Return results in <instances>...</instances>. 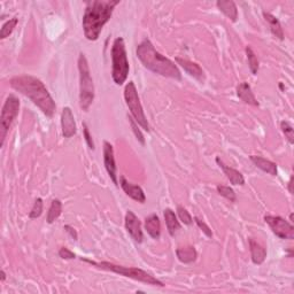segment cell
Segmentation results:
<instances>
[{
    "label": "cell",
    "mask_w": 294,
    "mask_h": 294,
    "mask_svg": "<svg viewBox=\"0 0 294 294\" xmlns=\"http://www.w3.org/2000/svg\"><path fill=\"white\" fill-rule=\"evenodd\" d=\"M10 84L13 89L31 100L47 117L54 115L56 105L45 84L39 78L30 75L15 76L11 78Z\"/></svg>",
    "instance_id": "cell-1"
},
{
    "label": "cell",
    "mask_w": 294,
    "mask_h": 294,
    "mask_svg": "<svg viewBox=\"0 0 294 294\" xmlns=\"http://www.w3.org/2000/svg\"><path fill=\"white\" fill-rule=\"evenodd\" d=\"M118 4V0H92L86 3L83 15V30L87 41L94 42L99 38L104 25L111 20L114 8Z\"/></svg>",
    "instance_id": "cell-2"
},
{
    "label": "cell",
    "mask_w": 294,
    "mask_h": 294,
    "mask_svg": "<svg viewBox=\"0 0 294 294\" xmlns=\"http://www.w3.org/2000/svg\"><path fill=\"white\" fill-rule=\"evenodd\" d=\"M137 56L140 62L144 64V67L154 74L173 78V80H182L181 70L178 69L177 66L168 58H166L165 55L159 53L150 39H144L137 46Z\"/></svg>",
    "instance_id": "cell-3"
},
{
    "label": "cell",
    "mask_w": 294,
    "mask_h": 294,
    "mask_svg": "<svg viewBox=\"0 0 294 294\" xmlns=\"http://www.w3.org/2000/svg\"><path fill=\"white\" fill-rule=\"evenodd\" d=\"M81 260L86 262V263H89V265L93 266L95 268H99V269L112 271V273L124 276V277H128L131 279H135V280H137V282H142V283H145L147 285H153V286H160V287L165 286L164 282H161V280L155 278L153 275L146 273L145 270L139 269V268L117 266V265H114V263L107 262V261L95 262V261H92V260H89V258H84V257H82Z\"/></svg>",
    "instance_id": "cell-4"
},
{
    "label": "cell",
    "mask_w": 294,
    "mask_h": 294,
    "mask_svg": "<svg viewBox=\"0 0 294 294\" xmlns=\"http://www.w3.org/2000/svg\"><path fill=\"white\" fill-rule=\"evenodd\" d=\"M112 77L115 84L122 85L126 81L129 75V61L126 56L124 39L117 37L112 46Z\"/></svg>",
    "instance_id": "cell-5"
},
{
    "label": "cell",
    "mask_w": 294,
    "mask_h": 294,
    "mask_svg": "<svg viewBox=\"0 0 294 294\" xmlns=\"http://www.w3.org/2000/svg\"><path fill=\"white\" fill-rule=\"evenodd\" d=\"M77 63L80 72V106L82 111L87 112L94 100V84L84 53H80Z\"/></svg>",
    "instance_id": "cell-6"
},
{
    "label": "cell",
    "mask_w": 294,
    "mask_h": 294,
    "mask_svg": "<svg viewBox=\"0 0 294 294\" xmlns=\"http://www.w3.org/2000/svg\"><path fill=\"white\" fill-rule=\"evenodd\" d=\"M124 99H125L126 106L129 107L131 115H133V117L135 118V121L137 122L139 126H142L145 131L150 133V124H148L147 118L146 116H145L137 87H136L135 83L133 81H130L128 84L125 85Z\"/></svg>",
    "instance_id": "cell-7"
},
{
    "label": "cell",
    "mask_w": 294,
    "mask_h": 294,
    "mask_svg": "<svg viewBox=\"0 0 294 294\" xmlns=\"http://www.w3.org/2000/svg\"><path fill=\"white\" fill-rule=\"evenodd\" d=\"M20 111V100L16 98L14 94H10L7 96L5 104L3 106L2 117H0V138H2V146L5 143L6 136L11 125L14 122L15 118L19 115Z\"/></svg>",
    "instance_id": "cell-8"
},
{
    "label": "cell",
    "mask_w": 294,
    "mask_h": 294,
    "mask_svg": "<svg viewBox=\"0 0 294 294\" xmlns=\"http://www.w3.org/2000/svg\"><path fill=\"white\" fill-rule=\"evenodd\" d=\"M265 222L270 226L271 231L280 239H294V226L286 219L274 215L265 216Z\"/></svg>",
    "instance_id": "cell-9"
},
{
    "label": "cell",
    "mask_w": 294,
    "mask_h": 294,
    "mask_svg": "<svg viewBox=\"0 0 294 294\" xmlns=\"http://www.w3.org/2000/svg\"><path fill=\"white\" fill-rule=\"evenodd\" d=\"M104 164L105 168H106L109 177L118 186L117 175H116V164H115V156H114V148L113 145L108 142H104Z\"/></svg>",
    "instance_id": "cell-10"
},
{
    "label": "cell",
    "mask_w": 294,
    "mask_h": 294,
    "mask_svg": "<svg viewBox=\"0 0 294 294\" xmlns=\"http://www.w3.org/2000/svg\"><path fill=\"white\" fill-rule=\"evenodd\" d=\"M125 229L129 232L135 241L142 243L143 241V231H142V223L139 218L136 216L133 210H128L125 214Z\"/></svg>",
    "instance_id": "cell-11"
},
{
    "label": "cell",
    "mask_w": 294,
    "mask_h": 294,
    "mask_svg": "<svg viewBox=\"0 0 294 294\" xmlns=\"http://www.w3.org/2000/svg\"><path fill=\"white\" fill-rule=\"evenodd\" d=\"M61 126L64 138H72L77 133L75 117L69 107H64L61 113Z\"/></svg>",
    "instance_id": "cell-12"
},
{
    "label": "cell",
    "mask_w": 294,
    "mask_h": 294,
    "mask_svg": "<svg viewBox=\"0 0 294 294\" xmlns=\"http://www.w3.org/2000/svg\"><path fill=\"white\" fill-rule=\"evenodd\" d=\"M120 185L122 187V190L124 191V193L128 197H130L131 199H134L135 201L140 204H145L146 201V195L143 191V188L138 185H134V184L129 183L124 176H121L120 178Z\"/></svg>",
    "instance_id": "cell-13"
},
{
    "label": "cell",
    "mask_w": 294,
    "mask_h": 294,
    "mask_svg": "<svg viewBox=\"0 0 294 294\" xmlns=\"http://www.w3.org/2000/svg\"><path fill=\"white\" fill-rule=\"evenodd\" d=\"M175 60H176L177 64L181 66V67L185 70L188 75L194 77L195 80H198L201 83L205 82V73L203 68H201L198 63L192 62V61L183 59V58H176Z\"/></svg>",
    "instance_id": "cell-14"
},
{
    "label": "cell",
    "mask_w": 294,
    "mask_h": 294,
    "mask_svg": "<svg viewBox=\"0 0 294 294\" xmlns=\"http://www.w3.org/2000/svg\"><path fill=\"white\" fill-rule=\"evenodd\" d=\"M216 164L219 166V168L223 170V173H224L226 178L229 179L232 185H244L245 178L243 174L239 173L237 169L231 168V167L223 164V161L219 159V157H216Z\"/></svg>",
    "instance_id": "cell-15"
},
{
    "label": "cell",
    "mask_w": 294,
    "mask_h": 294,
    "mask_svg": "<svg viewBox=\"0 0 294 294\" xmlns=\"http://www.w3.org/2000/svg\"><path fill=\"white\" fill-rule=\"evenodd\" d=\"M248 244L253 263L254 265H262L267 257V249L253 238L248 239Z\"/></svg>",
    "instance_id": "cell-16"
},
{
    "label": "cell",
    "mask_w": 294,
    "mask_h": 294,
    "mask_svg": "<svg viewBox=\"0 0 294 294\" xmlns=\"http://www.w3.org/2000/svg\"><path fill=\"white\" fill-rule=\"evenodd\" d=\"M145 230L153 239H159L161 236V223L156 214H152L145 218Z\"/></svg>",
    "instance_id": "cell-17"
},
{
    "label": "cell",
    "mask_w": 294,
    "mask_h": 294,
    "mask_svg": "<svg viewBox=\"0 0 294 294\" xmlns=\"http://www.w3.org/2000/svg\"><path fill=\"white\" fill-rule=\"evenodd\" d=\"M237 94H238L239 99L243 100L245 104L252 105V106H258V102L253 93L251 85H249L247 82L240 83L238 87H237Z\"/></svg>",
    "instance_id": "cell-18"
},
{
    "label": "cell",
    "mask_w": 294,
    "mask_h": 294,
    "mask_svg": "<svg viewBox=\"0 0 294 294\" xmlns=\"http://www.w3.org/2000/svg\"><path fill=\"white\" fill-rule=\"evenodd\" d=\"M251 161L255 165L258 169H261L265 173L271 175V176H277V165L275 162L267 160L265 157L262 156H257V155H251Z\"/></svg>",
    "instance_id": "cell-19"
},
{
    "label": "cell",
    "mask_w": 294,
    "mask_h": 294,
    "mask_svg": "<svg viewBox=\"0 0 294 294\" xmlns=\"http://www.w3.org/2000/svg\"><path fill=\"white\" fill-rule=\"evenodd\" d=\"M164 216H165L166 225H167V229H168L169 235L171 237H174L179 230H181V223H179L174 210L170 208H166L164 210Z\"/></svg>",
    "instance_id": "cell-20"
},
{
    "label": "cell",
    "mask_w": 294,
    "mask_h": 294,
    "mask_svg": "<svg viewBox=\"0 0 294 294\" xmlns=\"http://www.w3.org/2000/svg\"><path fill=\"white\" fill-rule=\"evenodd\" d=\"M216 6L232 22H236L238 19V10H237L235 2H232V0H218Z\"/></svg>",
    "instance_id": "cell-21"
},
{
    "label": "cell",
    "mask_w": 294,
    "mask_h": 294,
    "mask_svg": "<svg viewBox=\"0 0 294 294\" xmlns=\"http://www.w3.org/2000/svg\"><path fill=\"white\" fill-rule=\"evenodd\" d=\"M176 255L178 257V260L182 263H192L197 260V256H198V253H197L195 248L192 246L187 247H179L176 249Z\"/></svg>",
    "instance_id": "cell-22"
},
{
    "label": "cell",
    "mask_w": 294,
    "mask_h": 294,
    "mask_svg": "<svg viewBox=\"0 0 294 294\" xmlns=\"http://www.w3.org/2000/svg\"><path fill=\"white\" fill-rule=\"evenodd\" d=\"M263 16H265L266 21L269 23V27L271 32L275 37H277L280 41H283L284 39V31H283V28L282 25H280V22L278 21V19L276 16H274L273 14H270V13H267L265 12L263 13Z\"/></svg>",
    "instance_id": "cell-23"
},
{
    "label": "cell",
    "mask_w": 294,
    "mask_h": 294,
    "mask_svg": "<svg viewBox=\"0 0 294 294\" xmlns=\"http://www.w3.org/2000/svg\"><path fill=\"white\" fill-rule=\"evenodd\" d=\"M61 213H62V203H61L59 199L52 200L50 209H48V212H47L46 222L48 223V224L54 223L56 219L60 217Z\"/></svg>",
    "instance_id": "cell-24"
},
{
    "label": "cell",
    "mask_w": 294,
    "mask_h": 294,
    "mask_svg": "<svg viewBox=\"0 0 294 294\" xmlns=\"http://www.w3.org/2000/svg\"><path fill=\"white\" fill-rule=\"evenodd\" d=\"M17 23H19V20H17L16 17H13V19L8 20L6 23L3 25L2 31H0V38L5 39L10 36V35L14 31V29L16 28Z\"/></svg>",
    "instance_id": "cell-25"
},
{
    "label": "cell",
    "mask_w": 294,
    "mask_h": 294,
    "mask_svg": "<svg viewBox=\"0 0 294 294\" xmlns=\"http://www.w3.org/2000/svg\"><path fill=\"white\" fill-rule=\"evenodd\" d=\"M246 54H247V59H248L249 69H251L253 75H256L257 72H258V60L256 58V55L249 46L246 47Z\"/></svg>",
    "instance_id": "cell-26"
},
{
    "label": "cell",
    "mask_w": 294,
    "mask_h": 294,
    "mask_svg": "<svg viewBox=\"0 0 294 294\" xmlns=\"http://www.w3.org/2000/svg\"><path fill=\"white\" fill-rule=\"evenodd\" d=\"M216 190H217V193H218L219 195L224 197L225 199L231 201V203H236V200H237L236 193H235V191L232 190V188H231L230 186L217 185V186H216Z\"/></svg>",
    "instance_id": "cell-27"
},
{
    "label": "cell",
    "mask_w": 294,
    "mask_h": 294,
    "mask_svg": "<svg viewBox=\"0 0 294 294\" xmlns=\"http://www.w3.org/2000/svg\"><path fill=\"white\" fill-rule=\"evenodd\" d=\"M280 129H282L285 137H286V139L288 140V143L293 145L294 144V130L291 123H288L287 121L280 122Z\"/></svg>",
    "instance_id": "cell-28"
},
{
    "label": "cell",
    "mask_w": 294,
    "mask_h": 294,
    "mask_svg": "<svg viewBox=\"0 0 294 294\" xmlns=\"http://www.w3.org/2000/svg\"><path fill=\"white\" fill-rule=\"evenodd\" d=\"M128 118H129V123L131 125V129H133V133L135 134L136 138H137V140L140 144L145 145V138L142 134V131H140L139 129V124L135 121V118L133 116H128Z\"/></svg>",
    "instance_id": "cell-29"
},
{
    "label": "cell",
    "mask_w": 294,
    "mask_h": 294,
    "mask_svg": "<svg viewBox=\"0 0 294 294\" xmlns=\"http://www.w3.org/2000/svg\"><path fill=\"white\" fill-rule=\"evenodd\" d=\"M177 214H178L179 219H181L184 224H186V225L192 224L193 218L191 216V214L187 212L186 208H184L183 206H177Z\"/></svg>",
    "instance_id": "cell-30"
},
{
    "label": "cell",
    "mask_w": 294,
    "mask_h": 294,
    "mask_svg": "<svg viewBox=\"0 0 294 294\" xmlns=\"http://www.w3.org/2000/svg\"><path fill=\"white\" fill-rule=\"evenodd\" d=\"M43 214V200L41 198H37L35 200V204L32 206L31 210L29 213L30 218H38L41 217V215Z\"/></svg>",
    "instance_id": "cell-31"
},
{
    "label": "cell",
    "mask_w": 294,
    "mask_h": 294,
    "mask_svg": "<svg viewBox=\"0 0 294 294\" xmlns=\"http://www.w3.org/2000/svg\"><path fill=\"white\" fill-rule=\"evenodd\" d=\"M194 221H195V223H197V225H198V226L200 227V229H201V231H203L204 234L208 237V238H212V237H213V232H212V230H210V227L203 221V219L199 218L198 216H195V217H194Z\"/></svg>",
    "instance_id": "cell-32"
},
{
    "label": "cell",
    "mask_w": 294,
    "mask_h": 294,
    "mask_svg": "<svg viewBox=\"0 0 294 294\" xmlns=\"http://www.w3.org/2000/svg\"><path fill=\"white\" fill-rule=\"evenodd\" d=\"M83 135H84V139L87 144V146H89L90 150L93 151L94 150V143H93V139H92V136L90 135V131L89 128H87L86 123H83Z\"/></svg>",
    "instance_id": "cell-33"
},
{
    "label": "cell",
    "mask_w": 294,
    "mask_h": 294,
    "mask_svg": "<svg viewBox=\"0 0 294 294\" xmlns=\"http://www.w3.org/2000/svg\"><path fill=\"white\" fill-rule=\"evenodd\" d=\"M59 256L63 260H73L76 257V254L70 251L67 247H61L59 251Z\"/></svg>",
    "instance_id": "cell-34"
},
{
    "label": "cell",
    "mask_w": 294,
    "mask_h": 294,
    "mask_svg": "<svg viewBox=\"0 0 294 294\" xmlns=\"http://www.w3.org/2000/svg\"><path fill=\"white\" fill-rule=\"evenodd\" d=\"M63 229H64L66 231H67V234H69L70 237H72V238H73L74 240H77V239H78L77 232H76L75 229H74L73 226H70V225H64V226H63Z\"/></svg>",
    "instance_id": "cell-35"
},
{
    "label": "cell",
    "mask_w": 294,
    "mask_h": 294,
    "mask_svg": "<svg viewBox=\"0 0 294 294\" xmlns=\"http://www.w3.org/2000/svg\"><path fill=\"white\" fill-rule=\"evenodd\" d=\"M5 279H6V274H5V271L2 270V271H0V280H2V282H4Z\"/></svg>",
    "instance_id": "cell-36"
},
{
    "label": "cell",
    "mask_w": 294,
    "mask_h": 294,
    "mask_svg": "<svg viewBox=\"0 0 294 294\" xmlns=\"http://www.w3.org/2000/svg\"><path fill=\"white\" fill-rule=\"evenodd\" d=\"M288 190H289V192L293 193V191H292V178L289 179V182H288Z\"/></svg>",
    "instance_id": "cell-37"
}]
</instances>
